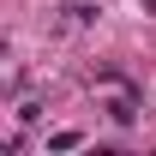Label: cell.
<instances>
[{"mask_svg": "<svg viewBox=\"0 0 156 156\" xmlns=\"http://www.w3.org/2000/svg\"><path fill=\"white\" fill-rule=\"evenodd\" d=\"M102 90H108V114H114L120 126H126V120L138 114V96L126 90V84H120V78H102Z\"/></svg>", "mask_w": 156, "mask_h": 156, "instance_id": "obj_1", "label": "cell"}, {"mask_svg": "<svg viewBox=\"0 0 156 156\" xmlns=\"http://www.w3.org/2000/svg\"><path fill=\"white\" fill-rule=\"evenodd\" d=\"M78 144H84L78 132H54V138H48V150H78Z\"/></svg>", "mask_w": 156, "mask_h": 156, "instance_id": "obj_2", "label": "cell"}]
</instances>
